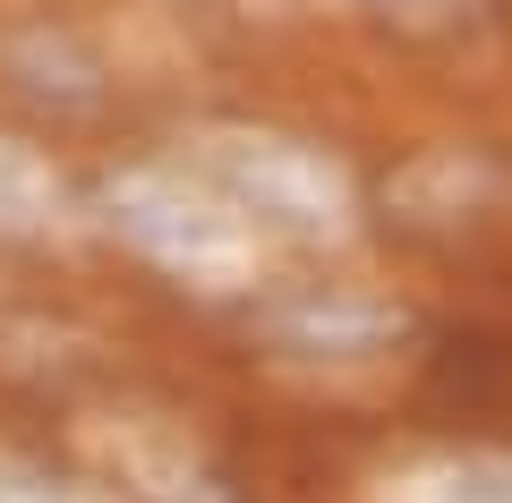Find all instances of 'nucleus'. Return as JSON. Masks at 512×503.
<instances>
[{"mask_svg": "<svg viewBox=\"0 0 512 503\" xmlns=\"http://www.w3.org/2000/svg\"><path fill=\"white\" fill-rule=\"evenodd\" d=\"M103 222L171 282H197V290L256 282V222L214 180H188V171H163V162H128V171L103 180Z\"/></svg>", "mask_w": 512, "mask_h": 503, "instance_id": "obj_1", "label": "nucleus"}, {"mask_svg": "<svg viewBox=\"0 0 512 503\" xmlns=\"http://www.w3.org/2000/svg\"><path fill=\"white\" fill-rule=\"evenodd\" d=\"M197 171L274 239L342 248L359 231V188H350V171L308 137H282V128H205Z\"/></svg>", "mask_w": 512, "mask_h": 503, "instance_id": "obj_2", "label": "nucleus"}, {"mask_svg": "<svg viewBox=\"0 0 512 503\" xmlns=\"http://www.w3.org/2000/svg\"><path fill=\"white\" fill-rule=\"evenodd\" d=\"M248 324L265 350L308 359V367H359V359H384V350H402L419 333V316L402 299L359 290V282H282L265 299H248Z\"/></svg>", "mask_w": 512, "mask_h": 503, "instance_id": "obj_3", "label": "nucleus"}, {"mask_svg": "<svg viewBox=\"0 0 512 503\" xmlns=\"http://www.w3.org/2000/svg\"><path fill=\"white\" fill-rule=\"evenodd\" d=\"M384 503H512V452H444V461H419Z\"/></svg>", "mask_w": 512, "mask_h": 503, "instance_id": "obj_4", "label": "nucleus"}, {"mask_svg": "<svg viewBox=\"0 0 512 503\" xmlns=\"http://www.w3.org/2000/svg\"><path fill=\"white\" fill-rule=\"evenodd\" d=\"M436 393L461 401V410H504L512 401V350L495 333H453L436 350Z\"/></svg>", "mask_w": 512, "mask_h": 503, "instance_id": "obj_5", "label": "nucleus"}, {"mask_svg": "<svg viewBox=\"0 0 512 503\" xmlns=\"http://www.w3.org/2000/svg\"><path fill=\"white\" fill-rule=\"evenodd\" d=\"M0 231H18V239L60 231V180L26 145H0Z\"/></svg>", "mask_w": 512, "mask_h": 503, "instance_id": "obj_6", "label": "nucleus"}, {"mask_svg": "<svg viewBox=\"0 0 512 503\" xmlns=\"http://www.w3.org/2000/svg\"><path fill=\"white\" fill-rule=\"evenodd\" d=\"M384 26H402V35H427V43H453V35H478L487 26L495 0H367Z\"/></svg>", "mask_w": 512, "mask_h": 503, "instance_id": "obj_7", "label": "nucleus"}]
</instances>
